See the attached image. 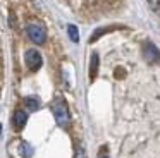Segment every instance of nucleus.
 Segmentation results:
<instances>
[{
	"label": "nucleus",
	"instance_id": "obj_10",
	"mask_svg": "<svg viewBox=\"0 0 160 158\" xmlns=\"http://www.w3.org/2000/svg\"><path fill=\"white\" fill-rule=\"evenodd\" d=\"M98 158H108L107 146H102V148H100V153H98Z\"/></svg>",
	"mask_w": 160,
	"mask_h": 158
},
{
	"label": "nucleus",
	"instance_id": "obj_5",
	"mask_svg": "<svg viewBox=\"0 0 160 158\" xmlns=\"http://www.w3.org/2000/svg\"><path fill=\"white\" fill-rule=\"evenodd\" d=\"M28 122V115H26L24 110H16L14 117H12V124H14V129L16 131H21L22 127L26 126Z\"/></svg>",
	"mask_w": 160,
	"mask_h": 158
},
{
	"label": "nucleus",
	"instance_id": "obj_7",
	"mask_svg": "<svg viewBox=\"0 0 160 158\" xmlns=\"http://www.w3.org/2000/svg\"><path fill=\"white\" fill-rule=\"evenodd\" d=\"M24 105H26L28 110L36 112V110L40 108V100L36 98V96H28V98H24Z\"/></svg>",
	"mask_w": 160,
	"mask_h": 158
},
{
	"label": "nucleus",
	"instance_id": "obj_4",
	"mask_svg": "<svg viewBox=\"0 0 160 158\" xmlns=\"http://www.w3.org/2000/svg\"><path fill=\"white\" fill-rule=\"evenodd\" d=\"M145 58L148 62H152V64H155V62H158L160 60V52H158V48L155 47L153 43H145Z\"/></svg>",
	"mask_w": 160,
	"mask_h": 158
},
{
	"label": "nucleus",
	"instance_id": "obj_1",
	"mask_svg": "<svg viewBox=\"0 0 160 158\" xmlns=\"http://www.w3.org/2000/svg\"><path fill=\"white\" fill-rule=\"evenodd\" d=\"M52 112H53V117H55L57 124L60 127H67L69 126V110H67L66 103L62 100H55L52 105Z\"/></svg>",
	"mask_w": 160,
	"mask_h": 158
},
{
	"label": "nucleus",
	"instance_id": "obj_9",
	"mask_svg": "<svg viewBox=\"0 0 160 158\" xmlns=\"http://www.w3.org/2000/svg\"><path fill=\"white\" fill-rule=\"evenodd\" d=\"M67 33H69V38L74 41V43L79 41V31H78V27L74 26V24H69V26H67Z\"/></svg>",
	"mask_w": 160,
	"mask_h": 158
},
{
	"label": "nucleus",
	"instance_id": "obj_6",
	"mask_svg": "<svg viewBox=\"0 0 160 158\" xmlns=\"http://www.w3.org/2000/svg\"><path fill=\"white\" fill-rule=\"evenodd\" d=\"M19 155H21V158H31L33 156V148L29 143H26V141H22L21 144H19Z\"/></svg>",
	"mask_w": 160,
	"mask_h": 158
},
{
	"label": "nucleus",
	"instance_id": "obj_3",
	"mask_svg": "<svg viewBox=\"0 0 160 158\" xmlns=\"http://www.w3.org/2000/svg\"><path fill=\"white\" fill-rule=\"evenodd\" d=\"M24 60H26V65H28L29 71H38L43 64V58L38 50H28L24 55Z\"/></svg>",
	"mask_w": 160,
	"mask_h": 158
},
{
	"label": "nucleus",
	"instance_id": "obj_2",
	"mask_svg": "<svg viewBox=\"0 0 160 158\" xmlns=\"http://www.w3.org/2000/svg\"><path fill=\"white\" fill-rule=\"evenodd\" d=\"M26 33H28V38L36 45H42L45 43L47 40V33H45V27L42 24H36V22H31L26 26Z\"/></svg>",
	"mask_w": 160,
	"mask_h": 158
},
{
	"label": "nucleus",
	"instance_id": "obj_8",
	"mask_svg": "<svg viewBox=\"0 0 160 158\" xmlns=\"http://www.w3.org/2000/svg\"><path fill=\"white\" fill-rule=\"evenodd\" d=\"M97 72H98V55L93 53L91 55V62H90V79L97 77Z\"/></svg>",
	"mask_w": 160,
	"mask_h": 158
}]
</instances>
